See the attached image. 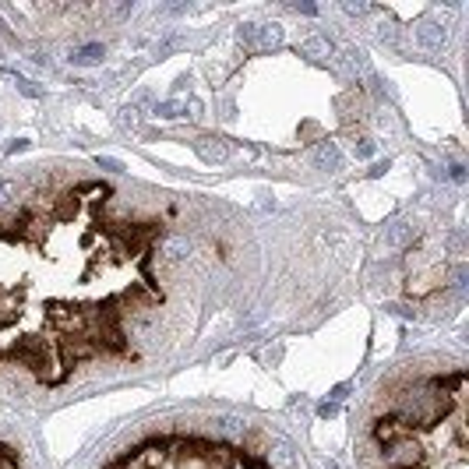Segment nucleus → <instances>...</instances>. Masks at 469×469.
I'll return each mask as SVG.
<instances>
[{
  "mask_svg": "<svg viewBox=\"0 0 469 469\" xmlns=\"http://www.w3.org/2000/svg\"><path fill=\"white\" fill-rule=\"evenodd\" d=\"M106 469H276V465L272 455L251 451L208 430H162L117 455Z\"/></svg>",
  "mask_w": 469,
  "mask_h": 469,
  "instance_id": "nucleus-3",
  "label": "nucleus"
},
{
  "mask_svg": "<svg viewBox=\"0 0 469 469\" xmlns=\"http://www.w3.org/2000/svg\"><path fill=\"white\" fill-rule=\"evenodd\" d=\"M300 53H307V57H318V60H325V57H332V46H328L325 39L311 36V39H304V43H300Z\"/></svg>",
  "mask_w": 469,
  "mask_h": 469,
  "instance_id": "nucleus-8",
  "label": "nucleus"
},
{
  "mask_svg": "<svg viewBox=\"0 0 469 469\" xmlns=\"http://www.w3.org/2000/svg\"><path fill=\"white\" fill-rule=\"evenodd\" d=\"M444 39H448V32H444L441 25H434V22H423V25L416 29V43H420L423 50H441Z\"/></svg>",
  "mask_w": 469,
  "mask_h": 469,
  "instance_id": "nucleus-6",
  "label": "nucleus"
},
{
  "mask_svg": "<svg viewBox=\"0 0 469 469\" xmlns=\"http://www.w3.org/2000/svg\"><path fill=\"white\" fill-rule=\"evenodd\" d=\"M99 166H103V169H113V173H120V169H124L117 159H99Z\"/></svg>",
  "mask_w": 469,
  "mask_h": 469,
  "instance_id": "nucleus-13",
  "label": "nucleus"
},
{
  "mask_svg": "<svg viewBox=\"0 0 469 469\" xmlns=\"http://www.w3.org/2000/svg\"><path fill=\"white\" fill-rule=\"evenodd\" d=\"M346 11H349V15H364V11H367V4H346Z\"/></svg>",
  "mask_w": 469,
  "mask_h": 469,
  "instance_id": "nucleus-14",
  "label": "nucleus"
},
{
  "mask_svg": "<svg viewBox=\"0 0 469 469\" xmlns=\"http://www.w3.org/2000/svg\"><path fill=\"white\" fill-rule=\"evenodd\" d=\"M103 176H39L0 198V388L53 395L127 371L194 318L191 240Z\"/></svg>",
  "mask_w": 469,
  "mask_h": 469,
  "instance_id": "nucleus-1",
  "label": "nucleus"
},
{
  "mask_svg": "<svg viewBox=\"0 0 469 469\" xmlns=\"http://www.w3.org/2000/svg\"><path fill=\"white\" fill-rule=\"evenodd\" d=\"M176 110H180L176 103H162V106H155V113H159V117H176Z\"/></svg>",
  "mask_w": 469,
  "mask_h": 469,
  "instance_id": "nucleus-12",
  "label": "nucleus"
},
{
  "mask_svg": "<svg viewBox=\"0 0 469 469\" xmlns=\"http://www.w3.org/2000/svg\"><path fill=\"white\" fill-rule=\"evenodd\" d=\"M198 152H201V159H208V162L226 159V148H222V145H212V138H201V141H198Z\"/></svg>",
  "mask_w": 469,
  "mask_h": 469,
  "instance_id": "nucleus-10",
  "label": "nucleus"
},
{
  "mask_svg": "<svg viewBox=\"0 0 469 469\" xmlns=\"http://www.w3.org/2000/svg\"><path fill=\"white\" fill-rule=\"evenodd\" d=\"M409 237H413V226H406V222H395V226L388 229L385 244H388V248H402V244H406Z\"/></svg>",
  "mask_w": 469,
  "mask_h": 469,
  "instance_id": "nucleus-9",
  "label": "nucleus"
},
{
  "mask_svg": "<svg viewBox=\"0 0 469 469\" xmlns=\"http://www.w3.org/2000/svg\"><path fill=\"white\" fill-rule=\"evenodd\" d=\"M240 43L248 50H276L283 43V25H244L240 29Z\"/></svg>",
  "mask_w": 469,
  "mask_h": 469,
  "instance_id": "nucleus-4",
  "label": "nucleus"
},
{
  "mask_svg": "<svg viewBox=\"0 0 469 469\" xmlns=\"http://www.w3.org/2000/svg\"><path fill=\"white\" fill-rule=\"evenodd\" d=\"M371 423L381 469H465V371L427 374Z\"/></svg>",
  "mask_w": 469,
  "mask_h": 469,
  "instance_id": "nucleus-2",
  "label": "nucleus"
},
{
  "mask_svg": "<svg viewBox=\"0 0 469 469\" xmlns=\"http://www.w3.org/2000/svg\"><path fill=\"white\" fill-rule=\"evenodd\" d=\"M314 159H318V166H321V169H339V166H342V155H339L335 141H321V145H318V152H314Z\"/></svg>",
  "mask_w": 469,
  "mask_h": 469,
  "instance_id": "nucleus-7",
  "label": "nucleus"
},
{
  "mask_svg": "<svg viewBox=\"0 0 469 469\" xmlns=\"http://www.w3.org/2000/svg\"><path fill=\"white\" fill-rule=\"evenodd\" d=\"M99 57H103V46H85V50H78L71 60H75V64H96Z\"/></svg>",
  "mask_w": 469,
  "mask_h": 469,
  "instance_id": "nucleus-11",
  "label": "nucleus"
},
{
  "mask_svg": "<svg viewBox=\"0 0 469 469\" xmlns=\"http://www.w3.org/2000/svg\"><path fill=\"white\" fill-rule=\"evenodd\" d=\"M0 469H29L25 465V448L18 441H11L4 430H0Z\"/></svg>",
  "mask_w": 469,
  "mask_h": 469,
  "instance_id": "nucleus-5",
  "label": "nucleus"
}]
</instances>
